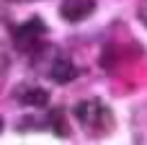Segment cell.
<instances>
[{"label": "cell", "mask_w": 147, "mask_h": 145, "mask_svg": "<svg viewBox=\"0 0 147 145\" xmlns=\"http://www.w3.org/2000/svg\"><path fill=\"white\" fill-rule=\"evenodd\" d=\"M75 117H78L80 127H83L85 132L96 135V138H103V135H109V132L114 130V114H111V109H109L103 101H98V99L80 101V104L75 106Z\"/></svg>", "instance_id": "6da1fadb"}, {"label": "cell", "mask_w": 147, "mask_h": 145, "mask_svg": "<svg viewBox=\"0 0 147 145\" xmlns=\"http://www.w3.org/2000/svg\"><path fill=\"white\" fill-rule=\"evenodd\" d=\"M36 57H39V70L41 73H47L52 80H57V83H67V80H72L75 75H78V70H75V65L70 62V57L67 54H62V52H57V49H36L34 52Z\"/></svg>", "instance_id": "7a4b0ae2"}, {"label": "cell", "mask_w": 147, "mask_h": 145, "mask_svg": "<svg viewBox=\"0 0 147 145\" xmlns=\"http://www.w3.org/2000/svg\"><path fill=\"white\" fill-rule=\"evenodd\" d=\"M44 36H47V26L41 18H28L26 23H21L16 31H13V44L18 52L23 54H34L36 49H41L44 44Z\"/></svg>", "instance_id": "3957f363"}, {"label": "cell", "mask_w": 147, "mask_h": 145, "mask_svg": "<svg viewBox=\"0 0 147 145\" xmlns=\"http://www.w3.org/2000/svg\"><path fill=\"white\" fill-rule=\"evenodd\" d=\"M93 10H96V0H62V5H59L62 18L70 21V23L85 21Z\"/></svg>", "instance_id": "277c9868"}, {"label": "cell", "mask_w": 147, "mask_h": 145, "mask_svg": "<svg viewBox=\"0 0 147 145\" xmlns=\"http://www.w3.org/2000/svg\"><path fill=\"white\" fill-rule=\"evenodd\" d=\"M23 96H21V101L23 104H34V106H44L47 101H49V96H47V91H41V88H26V91H21Z\"/></svg>", "instance_id": "5b68a950"}, {"label": "cell", "mask_w": 147, "mask_h": 145, "mask_svg": "<svg viewBox=\"0 0 147 145\" xmlns=\"http://www.w3.org/2000/svg\"><path fill=\"white\" fill-rule=\"evenodd\" d=\"M49 125H52V130H57L59 135H67V125H65L62 112H54V114H52V119H49Z\"/></svg>", "instance_id": "8992f818"}, {"label": "cell", "mask_w": 147, "mask_h": 145, "mask_svg": "<svg viewBox=\"0 0 147 145\" xmlns=\"http://www.w3.org/2000/svg\"><path fill=\"white\" fill-rule=\"evenodd\" d=\"M0 132H3V119H0Z\"/></svg>", "instance_id": "52a82bcc"}]
</instances>
